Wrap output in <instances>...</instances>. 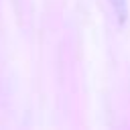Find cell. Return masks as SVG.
Wrapping results in <instances>:
<instances>
[{
	"label": "cell",
	"instance_id": "cell-1",
	"mask_svg": "<svg viewBox=\"0 0 130 130\" xmlns=\"http://www.w3.org/2000/svg\"><path fill=\"white\" fill-rule=\"evenodd\" d=\"M110 4H112V8H114L118 20L124 22V20H126V14H128V10H126V0H110Z\"/></svg>",
	"mask_w": 130,
	"mask_h": 130
}]
</instances>
